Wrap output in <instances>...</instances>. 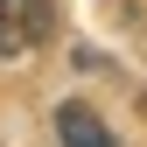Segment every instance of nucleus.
I'll return each mask as SVG.
<instances>
[{
    "instance_id": "obj_1",
    "label": "nucleus",
    "mask_w": 147,
    "mask_h": 147,
    "mask_svg": "<svg viewBox=\"0 0 147 147\" xmlns=\"http://www.w3.org/2000/svg\"><path fill=\"white\" fill-rule=\"evenodd\" d=\"M49 35V0H0V56H21Z\"/></svg>"
},
{
    "instance_id": "obj_2",
    "label": "nucleus",
    "mask_w": 147,
    "mask_h": 147,
    "mask_svg": "<svg viewBox=\"0 0 147 147\" xmlns=\"http://www.w3.org/2000/svg\"><path fill=\"white\" fill-rule=\"evenodd\" d=\"M56 140H63V147H119V140H112V126L91 112L84 98H70L63 112H56Z\"/></svg>"
}]
</instances>
